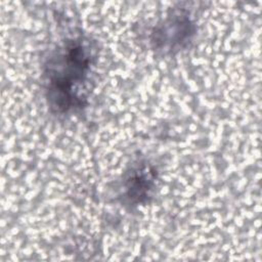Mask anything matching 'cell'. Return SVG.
<instances>
[{
  "label": "cell",
  "instance_id": "3",
  "mask_svg": "<svg viewBox=\"0 0 262 262\" xmlns=\"http://www.w3.org/2000/svg\"><path fill=\"white\" fill-rule=\"evenodd\" d=\"M156 178L155 170L145 164L132 169L124 182L128 202L134 205L146 202L156 188Z\"/></svg>",
  "mask_w": 262,
  "mask_h": 262
},
{
  "label": "cell",
  "instance_id": "1",
  "mask_svg": "<svg viewBox=\"0 0 262 262\" xmlns=\"http://www.w3.org/2000/svg\"><path fill=\"white\" fill-rule=\"evenodd\" d=\"M94 58L90 41L82 37L67 39L50 54L44 66V83L52 110L68 113L85 105Z\"/></svg>",
  "mask_w": 262,
  "mask_h": 262
},
{
  "label": "cell",
  "instance_id": "2",
  "mask_svg": "<svg viewBox=\"0 0 262 262\" xmlns=\"http://www.w3.org/2000/svg\"><path fill=\"white\" fill-rule=\"evenodd\" d=\"M195 33V26L184 12H176L155 27L150 44L154 50L167 55L188 46Z\"/></svg>",
  "mask_w": 262,
  "mask_h": 262
}]
</instances>
